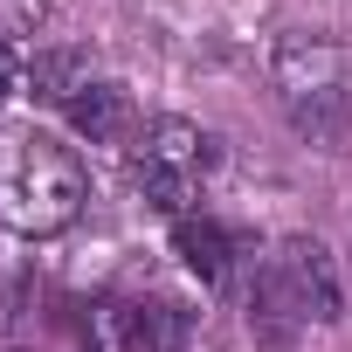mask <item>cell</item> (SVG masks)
Wrapping results in <instances>:
<instances>
[{"label":"cell","instance_id":"obj_1","mask_svg":"<svg viewBox=\"0 0 352 352\" xmlns=\"http://www.w3.org/2000/svg\"><path fill=\"white\" fill-rule=\"evenodd\" d=\"M83 166L49 138H14L0 159V221L14 235H63L83 214Z\"/></svg>","mask_w":352,"mask_h":352},{"label":"cell","instance_id":"obj_2","mask_svg":"<svg viewBox=\"0 0 352 352\" xmlns=\"http://www.w3.org/2000/svg\"><path fill=\"white\" fill-rule=\"evenodd\" d=\"M276 97L297 131L338 138L345 131V56L324 35H283L276 42Z\"/></svg>","mask_w":352,"mask_h":352},{"label":"cell","instance_id":"obj_3","mask_svg":"<svg viewBox=\"0 0 352 352\" xmlns=\"http://www.w3.org/2000/svg\"><path fill=\"white\" fill-rule=\"evenodd\" d=\"M270 276H276V290L290 297L297 324H338V318H345L338 263H331V249H324V242H311V235H290V242L270 256Z\"/></svg>","mask_w":352,"mask_h":352},{"label":"cell","instance_id":"obj_4","mask_svg":"<svg viewBox=\"0 0 352 352\" xmlns=\"http://www.w3.org/2000/svg\"><path fill=\"white\" fill-rule=\"evenodd\" d=\"M194 324L180 304H104L97 311V352H187Z\"/></svg>","mask_w":352,"mask_h":352},{"label":"cell","instance_id":"obj_5","mask_svg":"<svg viewBox=\"0 0 352 352\" xmlns=\"http://www.w3.org/2000/svg\"><path fill=\"white\" fill-rule=\"evenodd\" d=\"M173 256H180L201 283H221L228 263H235V242H228L221 221H208V214H180V221H173Z\"/></svg>","mask_w":352,"mask_h":352},{"label":"cell","instance_id":"obj_6","mask_svg":"<svg viewBox=\"0 0 352 352\" xmlns=\"http://www.w3.org/2000/svg\"><path fill=\"white\" fill-rule=\"evenodd\" d=\"M145 159H166V166H180L187 180H201V173L214 166V138H208L201 124H187V118H166V124H152Z\"/></svg>","mask_w":352,"mask_h":352},{"label":"cell","instance_id":"obj_7","mask_svg":"<svg viewBox=\"0 0 352 352\" xmlns=\"http://www.w3.org/2000/svg\"><path fill=\"white\" fill-rule=\"evenodd\" d=\"M63 118H69L90 145H104V138L124 131V90H118V83H83V90L63 104Z\"/></svg>","mask_w":352,"mask_h":352},{"label":"cell","instance_id":"obj_8","mask_svg":"<svg viewBox=\"0 0 352 352\" xmlns=\"http://www.w3.org/2000/svg\"><path fill=\"white\" fill-rule=\"evenodd\" d=\"M28 83H35V97L69 104V97L90 83V69H83V56H76V49H42V56L28 63Z\"/></svg>","mask_w":352,"mask_h":352},{"label":"cell","instance_id":"obj_9","mask_svg":"<svg viewBox=\"0 0 352 352\" xmlns=\"http://www.w3.org/2000/svg\"><path fill=\"white\" fill-rule=\"evenodd\" d=\"M131 180H138V194H145L159 214H180V208L194 201V180H187V173L166 166V159H145V152H138V166H131Z\"/></svg>","mask_w":352,"mask_h":352},{"label":"cell","instance_id":"obj_10","mask_svg":"<svg viewBox=\"0 0 352 352\" xmlns=\"http://www.w3.org/2000/svg\"><path fill=\"white\" fill-rule=\"evenodd\" d=\"M21 76H28V63L14 56V42H0V104H8V97L21 90Z\"/></svg>","mask_w":352,"mask_h":352}]
</instances>
